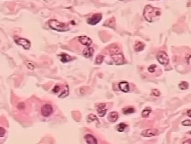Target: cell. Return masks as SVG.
I'll return each instance as SVG.
<instances>
[{
    "instance_id": "obj_7",
    "label": "cell",
    "mask_w": 191,
    "mask_h": 144,
    "mask_svg": "<svg viewBox=\"0 0 191 144\" xmlns=\"http://www.w3.org/2000/svg\"><path fill=\"white\" fill-rule=\"evenodd\" d=\"M111 57L113 60L114 63L117 65L123 64L124 61V58L121 53H117L111 55Z\"/></svg>"
},
{
    "instance_id": "obj_16",
    "label": "cell",
    "mask_w": 191,
    "mask_h": 144,
    "mask_svg": "<svg viewBox=\"0 0 191 144\" xmlns=\"http://www.w3.org/2000/svg\"><path fill=\"white\" fill-rule=\"evenodd\" d=\"M60 57H61V61L62 63H67L72 60L71 57L66 54H62L60 55Z\"/></svg>"
},
{
    "instance_id": "obj_17",
    "label": "cell",
    "mask_w": 191,
    "mask_h": 144,
    "mask_svg": "<svg viewBox=\"0 0 191 144\" xmlns=\"http://www.w3.org/2000/svg\"><path fill=\"white\" fill-rule=\"evenodd\" d=\"M135 110L134 107H125L123 108V112L124 114H130L132 113H135Z\"/></svg>"
},
{
    "instance_id": "obj_2",
    "label": "cell",
    "mask_w": 191,
    "mask_h": 144,
    "mask_svg": "<svg viewBox=\"0 0 191 144\" xmlns=\"http://www.w3.org/2000/svg\"><path fill=\"white\" fill-rule=\"evenodd\" d=\"M48 25L51 29L58 32H66L70 30L68 24L55 19L50 20L48 21Z\"/></svg>"
},
{
    "instance_id": "obj_22",
    "label": "cell",
    "mask_w": 191,
    "mask_h": 144,
    "mask_svg": "<svg viewBox=\"0 0 191 144\" xmlns=\"http://www.w3.org/2000/svg\"><path fill=\"white\" fill-rule=\"evenodd\" d=\"M127 127V125L124 123H121L118 125H117V131L119 132H123L126 128Z\"/></svg>"
},
{
    "instance_id": "obj_1",
    "label": "cell",
    "mask_w": 191,
    "mask_h": 144,
    "mask_svg": "<svg viewBox=\"0 0 191 144\" xmlns=\"http://www.w3.org/2000/svg\"><path fill=\"white\" fill-rule=\"evenodd\" d=\"M143 15L145 19L150 23L154 22L156 19L160 17L161 15V10L160 9L148 5L145 7Z\"/></svg>"
},
{
    "instance_id": "obj_29",
    "label": "cell",
    "mask_w": 191,
    "mask_h": 144,
    "mask_svg": "<svg viewBox=\"0 0 191 144\" xmlns=\"http://www.w3.org/2000/svg\"><path fill=\"white\" fill-rule=\"evenodd\" d=\"M5 133H6L5 130L4 128L0 127V138L4 137L5 135Z\"/></svg>"
},
{
    "instance_id": "obj_9",
    "label": "cell",
    "mask_w": 191,
    "mask_h": 144,
    "mask_svg": "<svg viewBox=\"0 0 191 144\" xmlns=\"http://www.w3.org/2000/svg\"><path fill=\"white\" fill-rule=\"evenodd\" d=\"M79 41L82 45H85L87 47L90 46L92 44V40L86 36H81L79 37Z\"/></svg>"
},
{
    "instance_id": "obj_11",
    "label": "cell",
    "mask_w": 191,
    "mask_h": 144,
    "mask_svg": "<svg viewBox=\"0 0 191 144\" xmlns=\"http://www.w3.org/2000/svg\"><path fill=\"white\" fill-rule=\"evenodd\" d=\"M119 89L124 92H128L129 91V84L127 82L122 81L118 84Z\"/></svg>"
},
{
    "instance_id": "obj_31",
    "label": "cell",
    "mask_w": 191,
    "mask_h": 144,
    "mask_svg": "<svg viewBox=\"0 0 191 144\" xmlns=\"http://www.w3.org/2000/svg\"><path fill=\"white\" fill-rule=\"evenodd\" d=\"M190 59H191V55H190V54H189L188 56H187V57H186V60L187 61L188 64H190Z\"/></svg>"
},
{
    "instance_id": "obj_20",
    "label": "cell",
    "mask_w": 191,
    "mask_h": 144,
    "mask_svg": "<svg viewBox=\"0 0 191 144\" xmlns=\"http://www.w3.org/2000/svg\"><path fill=\"white\" fill-rule=\"evenodd\" d=\"M110 54L111 55L117 54L119 52V48L118 47L117 45L116 44H112V46L111 47V49L109 50Z\"/></svg>"
},
{
    "instance_id": "obj_12",
    "label": "cell",
    "mask_w": 191,
    "mask_h": 144,
    "mask_svg": "<svg viewBox=\"0 0 191 144\" xmlns=\"http://www.w3.org/2000/svg\"><path fill=\"white\" fill-rule=\"evenodd\" d=\"M84 138L87 144H98L97 140L92 135H86Z\"/></svg>"
},
{
    "instance_id": "obj_26",
    "label": "cell",
    "mask_w": 191,
    "mask_h": 144,
    "mask_svg": "<svg viewBox=\"0 0 191 144\" xmlns=\"http://www.w3.org/2000/svg\"><path fill=\"white\" fill-rule=\"evenodd\" d=\"M156 67H157L156 65H151L148 68V71L150 73H154L156 69Z\"/></svg>"
},
{
    "instance_id": "obj_6",
    "label": "cell",
    "mask_w": 191,
    "mask_h": 144,
    "mask_svg": "<svg viewBox=\"0 0 191 144\" xmlns=\"http://www.w3.org/2000/svg\"><path fill=\"white\" fill-rule=\"evenodd\" d=\"M16 43L23 47L25 50H29L31 47V42L25 38H19L18 39H15Z\"/></svg>"
},
{
    "instance_id": "obj_23",
    "label": "cell",
    "mask_w": 191,
    "mask_h": 144,
    "mask_svg": "<svg viewBox=\"0 0 191 144\" xmlns=\"http://www.w3.org/2000/svg\"><path fill=\"white\" fill-rule=\"evenodd\" d=\"M104 59V57L103 55H98L96 57L95 63L97 64H100L103 62Z\"/></svg>"
},
{
    "instance_id": "obj_24",
    "label": "cell",
    "mask_w": 191,
    "mask_h": 144,
    "mask_svg": "<svg viewBox=\"0 0 191 144\" xmlns=\"http://www.w3.org/2000/svg\"><path fill=\"white\" fill-rule=\"evenodd\" d=\"M94 120H97L98 122H99V120L97 117H96V115H94V114H89L88 115V118H87V121L89 122H93Z\"/></svg>"
},
{
    "instance_id": "obj_5",
    "label": "cell",
    "mask_w": 191,
    "mask_h": 144,
    "mask_svg": "<svg viewBox=\"0 0 191 144\" xmlns=\"http://www.w3.org/2000/svg\"><path fill=\"white\" fill-rule=\"evenodd\" d=\"M53 113V107L50 104H45L41 108V114L44 117H48Z\"/></svg>"
},
{
    "instance_id": "obj_28",
    "label": "cell",
    "mask_w": 191,
    "mask_h": 144,
    "mask_svg": "<svg viewBox=\"0 0 191 144\" xmlns=\"http://www.w3.org/2000/svg\"><path fill=\"white\" fill-rule=\"evenodd\" d=\"M182 124L184 126H191V120H185L182 123Z\"/></svg>"
},
{
    "instance_id": "obj_8",
    "label": "cell",
    "mask_w": 191,
    "mask_h": 144,
    "mask_svg": "<svg viewBox=\"0 0 191 144\" xmlns=\"http://www.w3.org/2000/svg\"><path fill=\"white\" fill-rule=\"evenodd\" d=\"M159 132L158 130L151 128V129H147V130H143V131L142 132L141 135L143 137L150 138V137H153L154 136H157L159 135Z\"/></svg>"
},
{
    "instance_id": "obj_32",
    "label": "cell",
    "mask_w": 191,
    "mask_h": 144,
    "mask_svg": "<svg viewBox=\"0 0 191 144\" xmlns=\"http://www.w3.org/2000/svg\"><path fill=\"white\" fill-rule=\"evenodd\" d=\"M183 144H191V139H188V140L185 141Z\"/></svg>"
},
{
    "instance_id": "obj_25",
    "label": "cell",
    "mask_w": 191,
    "mask_h": 144,
    "mask_svg": "<svg viewBox=\"0 0 191 144\" xmlns=\"http://www.w3.org/2000/svg\"><path fill=\"white\" fill-rule=\"evenodd\" d=\"M68 95V87L66 85V89L64 90V91L61 94L60 96H59L60 98H64L66 97Z\"/></svg>"
},
{
    "instance_id": "obj_13",
    "label": "cell",
    "mask_w": 191,
    "mask_h": 144,
    "mask_svg": "<svg viewBox=\"0 0 191 144\" xmlns=\"http://www.w3.org/2000/svg\"><path fill=\"white\" fill-rule=\"evenodd\" d=\"M94 50L93 48L91 47H86L82 52V54L84 56L86 57V58H89L91 57L93 55Z\"/></svg>"
},
{
    "instance_id": "obj_4",
    "label": "cell",
    "mask_w": 191,
    "mask_h": 144,
    "mask_svg": "<svg viewBox=\"0 0 191 144\" xmlns=\"http://www.w3.org/2000/svg\"><path fill=\"white\" fill-rule=\"evenodd\" d=\"M102 19V15L101 14H94L92 17L88 18L87 22L89 24L92 25H96Z\"/></svg>"
},
{
    "instance_id": "obj_10",
    "label": "cell",
    "mask_w": 191,
    "mask_h": 144,
    "mask_svg": "<svg viewBox=\"0 0 191 144\" xmlns=\"http://www.w3.org/2000/svg\"><path fill=\"white\" fill-rule=\"evenodd\" d=\"M107 109H106V104L104 103L99 104L97 108V112L100 117H103L107 113Z\"/></svg>"
},
{
    "instance_id": "obj_33",
    "label": "cell",
    "mask_w": 191,
    "mask_h": 144,
    "mask_svg": "<svg viewBox=\"0 0 191 144\" xmlns=\"http://www.w3.org/2000/svg\"><path fill=\"white\" fill-rule=\"evenodd\" d=\"M191 110H188L187 112V115L189 117H191Z\"/></svg>"
},
{
    "instance_id": "obj_30",
    "label": "cell",
    "mask_w": 191,
    "mask_h": 144,
    "mask_svg": "<svg viewBox=\"0 0 191 144\" xmlns=\"http://www.w3.org/2000/svg\"><path fill=\"white\" fill-rule=\"evenodd\" d=\"M60 90V88L58 86H55L54 89L53 90V91L55 92V93H57Z\"/></svg>"
},
{
    "instance_id": "obj_14",
    "label": "cell",
    "mask_w": 191,
    "mask_h": 144,
    "mask_svg": "<svg viewBox=\"0 0 191 144\" xmlns=\"http://www.w3.org/2000/svg\"><path fill=\"white\" fill-rule=\"evenodd\" d=\"M118 118V113L117 112H111L108 115V119L111 122H115Z\"/></svg>"
},
{
    "instance_id": "obj_18",
    "label": "cell",
    "mask_w": 191,
    "mask_h": 144,
    "mask_svg": "<svg viewBox=\"0 0 191 144\" xmlns=\"http://www.w3.org/2000/svg\"><path fill=\"white\" fill-rule=\"evenodd\" d=\"M104 25H106L108 26L109 27H111V28H114L115 26V23H116V20L114 18H111V19H109L107 21L105 22Z\"/></svg>"
},
{
    "instance_id": "obj_27",
    "label": "cell",
    "mask_w": 191,
    "mask_h": 144,
    "mask_svg": "<svg viewBox=\"0 0 191 144\" xmlns=\"http://www.w3.org/2000/svg\"><path fill=\"white\" fill-rule=\"evenodd\" d=\"M152 94L153 95H154V96H159L161 93H160V91H159V90H158V89H153L152 90Z\"/></svg>"
},
{
    "instance_id": "obj_21",
    "label": "cell",
    "mask_w": 191,
    "mask_h": 144,
    "mask_svg": "<svg viewBox=\"0 0 191 144\" xmlns=\"http://www.w3.org/2000/svg\"><path fill=\"white\" fill-rule=\"evenodd\" d=\"M178 87L182 90H185L188 88L189 85L187 82L182 81L179 84Z\"/></svg>"
},
{
    "instance_id": "obj_19",
    "label": "cell",
    "mask_w": 191,
    "mask_h": 144,
    "mask_svg": "<svg viewBox=\"0 0 191 144\" xmlns=\"http://www.w3.org/2000/svg\"><path fill=\"white\" fill-rule=\"evenodd\" d=\"M151 111H152V110H151V109L150 107H146L142 111V117H143V118H147V117H148L149 116L151 112Z\"/></svg>"
},
{
    "instance_id": "obj_3",
    "label": "cell",
    "mask_w": 191,
    "mask_h": 144,
    "mask_svg": "<svg viewBox=\"0 0 191 144\" xmlns=\"http://www.w3.org/2000/svg\"><path fill=\"white\" fill-rule=\"evenodd\" d=\"M156 59L161 65L164 66H166L169 63V57L166 52L163 51H160L158 53Z\"/></svg>"
},
{
    "instance_id": "obj_15",
    "label": "cell",
    "mask_w": 191,
    "mask_h": 144,
    "mask_svg": "<svg viewBox=\"0 0 191 144\" xmlns=\"http://www.w3.org/2000/svg\"><path fill=\"white\" fill-rule=\"evenodd\" d=\"M145 47V44L142 43L141 42H136L135 46H134V49L136 52H140L143 50Z\"/></svg>"
}]
</instances>
